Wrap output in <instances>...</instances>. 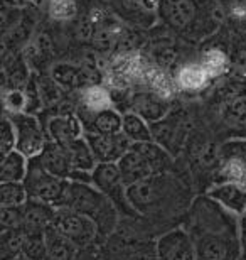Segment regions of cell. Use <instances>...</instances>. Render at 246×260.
Segmentation results:
<instances>
[{
    "instance_id": "836d02e7",
    "label": "cell",
    "mask_w": 246,
    "mask_h": 260,
    "mask_svg": "<svg viewBox=\"0 0 246 260\" xmlns=\"http://www.w3.org/2000/svg\"><path fill=\"white\" fill-rule=\"evenodd\" d=\"M201 64L206 68L209 76L213 78L224 70V66H226V56H224L221 51H209V53L204 54Z\"/></svg>"
},
{
    "instance_id": "8d00e7d4",
    "label": "cell",
    "mask_w": 246,
    "mask_h": 260,
    "mask_svg": "<svg viewBox=\"0 0 246 260\" xmlns=\"http://www.w3.org/2000/svg\"><path fill=\"white\" fill-rule=\"evenodd\" d=\"M17 260H32V258H27V257H24V255H20Z\"/></svg>"
},
{
    "instance_id": "7a4b0ae2",
    "label": "cell",
    "mask_w": 246,
    "mask_h": 260,
    "mask_svg": "<svg viewBox=\"0 0 246 260\" xmlns=\"http://www.w3.org/2000/svg\"><path fill=\"white\" fill-rule=\"evenodd\" d=\"M62 208H69L73 211L91 218L98 228L99 243H104L118 230L120 218H122L118 208L101 191H98L93 184L76 183V181H69L67 184Z\"/></svg>"
},
{
    "instance_id": "3957f363",
    "label": "cell",
    "mask_w": 246,
    "mask_h": 260,
    "mask_svg": "<svg viewBox=\"0 0 246 260\" xmlns=\"http://www.w3.org/2000/svg\"><path fill=\"white\" fill-rule=\"evenodd\" d=\"M127 194L133 210L145 218H162L179 206L182 200H189L182 194L181 184L167 173L155 174L142 183L128 186Z\"/></svg>"
},
{
    "instance_id": "cb8c5ba5",
    "label": "cell",
    "mask_w": 246,
    "mask_h": 260,
    "mask_svg": "<svg viewBox=\"0 0 246 260\" xmlns=\"http://www.w3.org/2000/svg\"><path fill=\"white\" fill-rule=\"evenodd\" d=\"M81 108L80 110H86V112H99L104 110V108H110L112 105V98H110L108 90L98 86V85H91L88 88H83L81 98H80Z\"/></svg>"
},
{
    "instance_id": "1f68e13d",
    "label": "cell",
    "mask_w": 246,
    "mask_h": 260,
    "mask_svg": "<svg viewBox=\"0 0 246 260\" xmlns=\"http://www.w3.org/2000/svg\"><path fill=\"white\" fill-rule=\"evenodd\" d=\"M219 160L236 159L246 164V140H229L219 149Z\"/></svg>"
},
{
    "instance_id": "83f0119b",
    "label": "cell",
    "mask_w": 246,
    "mask_h": 260,
    "mask_svg": "<svg viewBox=\"0 0 246 260\" xmlns=\"http://www.w3.org/2000/svg\"><path fill=\"white\" fill-rule=\"evenodd\" d=\"M27 200L24 183H0V206H22Z\"/></svg>"
},
{
    "instance_id": "d590c367",
    "label": "cell",
    "mask_w": 246,
    "mask_h": 260,
    "mask_svg": "<svg viewBox=\"0 0 246 260\" xmlns=\"http://www.w3.org/2000/svg\"><path fill=\"white\" fill-rule=\"evenodd\" d=\"M238 232H239V242H241L243 255L246 253V211L238 218Z\"/></svg>"
},
{
    "instance_id": "4fadbf2b",
    "label": "cell",
    "mask_w": 246,
    "mask_h": 260,
    "mask_svg": "<svg viewBox=\"0 0 246 260\" xmlns=\"http://www.w3.org/2000/svg\"><path fill=\"white\" fill-rule=\"evenodd\" d=\"M206 194L238 218L246 211V188L241 184L216 183L206 191Z\"/></svg>"
},
{
    "instance_id": "d4e9b609",
    "label": "cell",
    "mask_w": 246,
    "mask_h": 260,
    "mask_svg": "<svg viewBox=\"0 0 246 260\" xmlns=\"http://www.w3.org/2000/svg\"><path fill=\"white\" fill-rule=\"evenodd\" d=\"M24 232L2 230L0 232V260H10L22 255Z\"/></svg>"
},
{
    "instance_id": "2e32d148",
    "label": "cell",
    "mask_w": 246,
    "mask_h": 260,
    "mask_svg": "<svg viewBox=\"0 0 246 260\" xmlns=\"http://www.w3.org/2000/svg\"><path fill=\"white\" fill-rule=\"evenodd\" d=\"M44 128L48 134V140L61 145L71 144L73 140L83 137V132H85L81 120L73 113H61V115L51 117Z\"/></svg>"
},
{
    "instance_id": "52a82bcc",
    "label": "cell",
    "mask_w": 246,
    "mask_h": 260,
    "mask_svg": "<svg viewBox=\"0 0 246 260\" xmlns=\"http://www.w3.org/2000/svg\"><path fill=\"white\" fill-rule=\"evenodd\" d=\"M54 226L62 235L69 238L80 250L99 243L95 221L81 213L69 210V208H57Z\"/></svg>"
},
{
    "instance_id": "603a6c76",
    "label": "cell",
    "mask_w": 246,
    "mask_h": 260,
    "mask_svg": "<svg viewBox=\"0 0 246 260\" xmlns=\"http://www.w3.org/2000/svg\"><path fill=\"white\" fill-rule=\"evenodd\" d=\"M66 147H67V152H69L73 169L75 171H90L91 173V171L96 168L98 160L85 137L73 140V142L67 144Z\"/></svg>"
},
{
    "instance_id": "d6986e66",
    "label": "cell",
    "mask_w": 246,
    "mask_h": 260,
    "mask_svg": "<svg viewBox=\"0 0 246 260\" xmlns=\"http://www.w3.org/2000/svg\"><path fill=\"white\" fill-rule=\"evenodd\" d=\"M52 81L62 88H69V90H78V88H88L86 85L91 81V75L85 68L59 63L52 68Z\"/></svg>"
},
{
    "instance_id": "9c48e42d",
    "label": "cell",
    "mask_w": 246,
    "mask_h": 260,
    "mask_svg": "<svg viewBox=\"0 0 246 260\" xmlns=\"http://www.w3.org/2000/svg\"><path fill=\"white\" fill-rule=\"evenodd\" d=\"M159 260H197L196 245L184 226H175L164 232L155 240Z\"/></svg>"
},
{
    "instance_id": "e575fe53",
    "label": "cell",
    "mask_w": 246,
    "mask_h": 260,
    "mask_svg": "<svg viewBox=\"0 0 246 260\" xmlns=\"http://www.w3.org/2000/svg\"><path fill=\"white\" fill-rule=\"evenodd\" d=\"M75 260H107L103 252V243H95L88 248H81Z\"/></svg>"
},
{
    "instance_id": "277c9868",
    "label": "cell",
    "mask_w": 246,
    "mask_h": 260,
    "mask_svg": "<svg viewBox=\"0 0 246 260\" xmlns=\"http://www.w3.org/2000/svg\"><path fill=\"white\" fill-rule=\"evenodd\" d=\"M22 183L27 189L29 198H36V200L46 201L56 208H62L69 179H59L52 176L43 166L38 155V157L29 159L27 174Z\"/></svg>"
},
{
    "instance_id": "f546056e",
    "label": "cell",
    "mask_w": 246,
    "mask_h": 260,
    "mask_svg": "<svg viewBox=\"0 0 246 260\" xmlns=\"http://www.w3.org/2000/svg\"><path fill=\"white\" fill-rule=\"evenodd\" d=\"M15 147H17V135H15L12 120L5 113L2 118V127H0V154H2V157L15 150Z\"/></svg>"
},
{
    "instance_id": "ac0fdd59",
    "label": "cell",
    "mask_w": 246,
    "mask_h": 260,
    "mask_svg": "<svg viewBox=\"0 0 246 260\" xmlns=\"http://www.w3.org/2000/svg\"><path fill=\"white\" fill-rule=\"evenodd\" d=\"M80 248L69 238L51 226L46 230V258L44 260H75Z\"/></svg>"
},
{
    "instance_id": "44dd1931",
    "label": "cell",
    "mask_w": 246,
    "mask_h": 260,
    "mask_svg": "<svg viewBox=\"0 0 246 260\" xmlns=\"http://www.w3.org/2000/svg\"><path fill=\"white\" fill-rule=\"evenodd\" d=\"M29 159L19 150L4 155L0 162V183H22L27 174Z\"/></svg>"
},
{
    "instance_id": "7402d4cb",
    "label": "cell",
    "mask_w": 246,
    "mask_h": 260,
    "mask_svg": "<svg viewBox=\"0 0 246 260\" xmlns=\"http://www.w3.org/2000/svg\"><path fill=\"white\" fill-rule=\"evenodd\" d=\"M122 132L127 135L132 144H140V142H150L154 140V134H152V125L142 118L140 115L133 112L123 113V125Z\"/></svg>"
},
{
    "instance_id": "f1b7e54d",
    "label": "cell",
    "mask_w": 246,
    "mask_h": 260,
    "mask_svg": "<svg viewBox=\"0 0 246 260\" xmlns=\"http://www.w3.org/2000/svg\"><path fill=\"white\" fill-rule=\"evenodd\" d=\"M22 206H0V226H2V230H22L24 226Z\"/></svg>"
},
{
    "instance_id": "8992f818",
    "label": "cell",
    "mask_w": 246,
    "mask_h": 260,
    "mask_svg": "<svg viewBox=\"0 0 246 260\" xmlns=\"http://www.w3.org/2000/svg\"><path fill=\"white\" fill-rule=\"evenodd\" d=\"M98 191L110 198L112 203L118 208L120 215L125 218H138L140 215L130 205L127 194V184L123 183L120 168L117 162H99L93 169V183Z\"/></svg>"
},
{
    "instance_id": "4dcf8cb0",
    "label": "cell",
    "mask_w": 246,
    "mask_h": 260,
    "mask_svg": "<svg viewBox=\"0 0 246 260\" xmlns=\"http://www.w3.org/2000/svg\"><path fill=\"white\" fill-rule=\"evenodd\" d=\"M27 107V98L24 90H7L4 93V108L5 113H24Z\"/></svg>"
},
{
    "instance_id": "8fae6325",
    "label": "cell",
    "mask_w": 246,
    "mask_h": 260,
    "mask_svg": "<svg viewBox=\"0 0 246 260\" xmlns=\"http://www.w3.org/2000/svg\"><path fill=\"white\" fill-rule=\"evenodd\" d=\"M130 108H132L130 112L145 118L152 125V123L164 120L167 117V113L170 110V103L160 93L154 90H145L133 93L132 98H130Z\"/></svg>"
},
{
    "instance_id": "7c38bea8",
    "label": "cell",
    "mask_w": 246,
    "mask_h": 260,
    "mask_svg": "<svg viewBox=\"0 0 246 260\" xmlns=\"http://www.w3.org/2000/svg\"><path fill=\"white\" fill-rule=\"evenodd\" d=\"M78 118L83 123L85 132H98V134H120L123 125V115H120L118 110L115 108H104L99 112H78Z\"/></svg>"
},
{
    "instance_id": "5b68a950",
    "label": "cell",
    "mask_w": 246,
    "mask_h": 260,
    "mask_svg": "<svg viewBox=\"0 0 246 260\" xmlns=\"http://www.w3.org/2000/svg\"><path fill=\"white\" fill-rule=\"evenodd\" d=\"M196 245L197 260H241L243 248L238 230L189 233Z\"/></svg>"
},
{
    "instance_id": "5bb4252c",
    "label": "cell",
    "mask_w": 246,
    "mask_h": 260,
    "mask_svg": "<svg viewBox=\"0 0 246 260\" xmlns=\"http://www.w3.org/2000/svg\"><path fill=\"white\" fill-rule=\"evenodd\" d=\"M24 232H46L54 226L57 208L46 201L29 198L24 203Z\"/></svg>"
},
{
    "instance_id": "e0dca14e",
    "label": "cell",
    "mask_w": 246,
    "mask_h": 260,
    "mask_svg": "<svg viewBox=\"0 0 246 260\" xmlns=\"http://www.w3.org/2000/svg\"><path fill=\"white\" fill-rule=\"evenodd\" d=\"M39 159L44 168L59 179H69L75 171L66 145L51 142V140H48L44 150L39 154Z\"/></svg>"
},
{
    "instance_id": "ba28073f",
    "label": "cell",
    "mask_w": 246,
    "mask_h": 260,
    "mask_svg": "<svg viewBox=\"0 0 246 260\" xmlns=\"http://www.w3.org/2000/svg\"><path fill=\"white\" fill-rule=\"evenodd\" d=\"M9 117L14 123L15 135H17L15 150L22 152L27 159L38 157L48 144V134H46L43 122L36 115H29V113H12Z\"/></svg>"
},
{
    "instance_id": "ffe728a7",
    "label": "cell",
    "mask_w": 246,
    "mask_h": 260,
    "mask_svg": "<svg viewBox=\"0 0 246 260\" xmlns=\"http://www.w3.org/2000/svg\"><path fill=\"white\" fill-rule=\"evenodd\" d=\"M221 115L233 123H246V85L231 88L221 102Z\"/></svg>"
},
{
    "instance_id": "d6a6232c",
    "label": "cell",
    "mask_w": 246,
    "mask_h": 260,
    "mask_svg": "<svg viewBox=\"0 0 246 260\" xmlns=\"http://www.w3.org/2000/svg\"><path fill=\"white\" fill-rule=\"evenodd\" d=\"M49 14L56 20H67L76 14L75 0H51Z\"/></svg>"
},
{
    "instance_id": "30bf717a",
    "label": "cell",
    "mask_w": 246,
    "mask_h": 260,
    "mask_svg": "<svg viewBox=\"0 0 246 260\" xmlns=\"http://www.w3.org/2000/svg\"><path fill=\"white\" fill-rule=\"evenodd\" d=\"M83 137L90 144V147L99 162H118L132 147V142L123 132L120 134H98V132H83Z\"/></svg>"
},
{
    "instance_id": "484cf974",
    "label": "cell",
    "mask_w": 246,
    "mask_h": 260,
    "mask_svg": "<svg viewBox=\"0 0 246 260\" xmlns=\"http://www.w3.org/2000/svg\"><path fill=\"white\" fill-rule=\"evenodd\" d=\"M209 78L211 76L202 64H191L179 71L177 81L184 90H201L202 86H206Z\"/></svg>"
},
{
    "instance_id": "4316f807",
    "label": "cell",
    "mask_w": 246,
    "mask_h": 260,
    "mask_svg": "<svg viewBox=\"0 0 246 260\" xmlns=\"http://www.w3.org/2000/svg\"><path fill=\"white\" fill-rule=\"evenodd\" d=\"M22 255L32 260L46 258V232H24Z\"/></svg>"
},
{
    "instance_id": "6da1fadb",
    "label": "cell",
    "mask_w": 246,
    "mask_h": 260,
    "mask_svg": "<svg viewBox=\"0 0 246 260\" xmlns=\"http://www.w3.org/2000/svg\"><path fill=\"white\" fill-rule=\"evenodd\" d=\"M159 15L172 30L192 41L211 36L223 19L216 0H160Z\"/></svg>"
},
{
    "instance_id": "9a60e30c",
    "label": "cell",
    "mask_w": 246,
    "mask_h": 260,
    "mask_svg": "<svg viewBox=\"0 0 246 260\" xmlns=\"http://www.w3.org/2000/svg\"><path fill=\"white\" fill-rule=\"evenodd\" d=\"M117 164L120 168V174H122V179H123V183L127 184V188L137 183H142V181L152 178V176H155L154 169H152V166L149 164V160L145 159V155L140 152L133 144L128 152L125 154Z\"/></svg>"
}]
</instances>
